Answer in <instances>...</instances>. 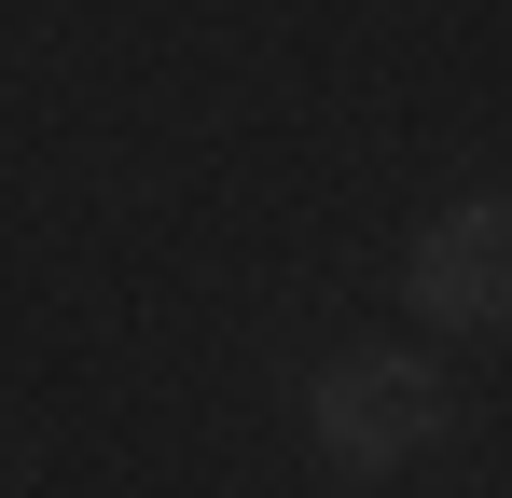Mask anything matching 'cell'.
<instances>
[{
    "mask_svg": "<svg viewBox=\"0 0 512 498\" xmlns=\"http://www.w3.org/2000/svg\"><path fill=\"white\" fill-rule=\"evenodd\" d=\"M443 374H429L416 346H346L305 374V443L333 457V471H416L429 443H443Z\"/></svg>",
    "mask_w": 512,
    "mask_h": 498,
    "instance_id": "1",
    "label": "cell"
},
{
    "mask_svg": "<svg viewBox=\"0 0 512 498\" xmlns=\"http://www.w3.org/2000/svg\"><path fill=\"white\" fill-rule=\"evenodd\" d=\"M402 291H416L429 319H457V332H499V319H512V194H457V208H429L416 249H402Z\"/></svg>",
    "mask_w": 512,
    "mask_h": 498,
    "instance_id": "2",
    "label": "cell"
}]
</instances>
